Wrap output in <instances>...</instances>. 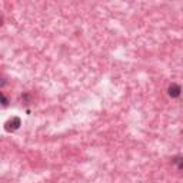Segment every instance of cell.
Masks as SVG:
<instances>
[{
    "mask_svg": "<svg viewBox=\"0 0 183 183\" xmlns=\"http://www.w3.org/2000/svg\"><path fill=\"white\" fill-rule=\"evenodd\" d=\"M7 125H12V130H16V129L20 126V119H19V117H13Z\"/></svg>",
    "mask_w": 183,
    "mask_h": 183,
    "instance_id": "7a4b0ae2",
    "label": "cell"
},
{
    "mask_svg": "<svg viewBox=\"0 0 183 183\" xmlns=\"http://www.w3.org/2000/svg\"><path fill=\"white\" fill-rule=\"evenodd\" d=\"M180 92H182L180 86L176 84V83H172V84L169 86V94H170L172 97H177V96L180 94Z\"/></svg>",
    "mask_w": 183,
    "mask_h": 183,
    "instance_id": "6da1fadb",
    "label": "cell"
},
{
    "mask_svg": "<svg viewBox=\"0 0 183 183\" xmlns=\"http://www.w3.org/2000/svg\"><path fill=\"white\" fill-rule=\"evenodd\" d=\"M1 100H3V104H4V106H7V99H6L4 94H1Z\"/></svg>",
    "mask_w": 183,
    "mask_h": 183,
    "instance_id": "3957f363",
    "label": "cell"
}]
</instances>
